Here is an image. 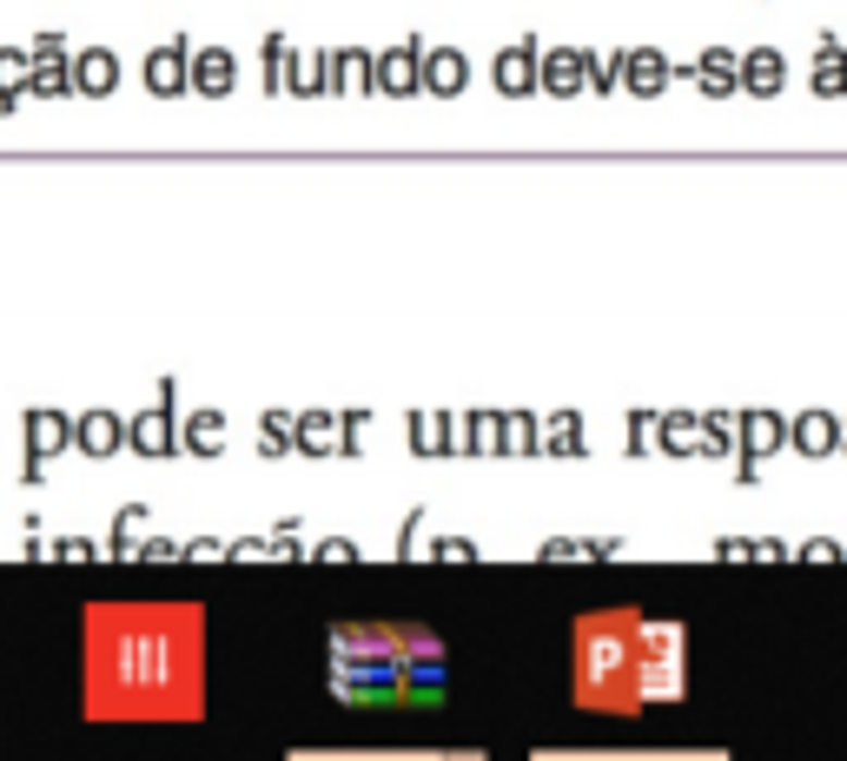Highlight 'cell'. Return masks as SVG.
Masks as SVG:
<instances>
[{
	"label": "cell",
	"instance_id": "cell-1",
	"mask_svg": "<svg viewBox=\"0 0 847 761\" xmlns=\"http://www.w3.org/2000/svg\"><path fill=\"white\" fill-rule=\"evenodd\" d=\"M180 636H199V623L180 616H120V610H94V709H180L165 696V662L152 668V655H165Z\"/></svg>",
	"mask_w": 847,
	"mask_h": 761
},
{
	"label": "cell",
	"instance_id": "cell-2",
	"mask_svg": "<svg viewBox=\"0 0 847 761\" xmlns=\"http://www.w3.org/2000/svg\"><path fill=\"white\" fill-rule=\"evenodd\" d=\"M331 689L345 702H438L444 649L410 629H337L331 636Z\"/></svg>",
	"mask_w": 847,
	"mask_h": 761
},
{
	"label": "cell",
	"instance_id": "cell-3",
	"mask_svg": "<svg viewBox=\"0 0 847 761\" xmlns=\"http://www.w3.org/2000/svg\"><path fill=\"white\" fill-rule=\"evenodd\" d=\"M748 79H754V87H769V94H775V87H782V60H775V53H761V60L748 66Z\"/></svg>",
	"mask_w": 847,
	"mask_h": 761
}]
</instances>
